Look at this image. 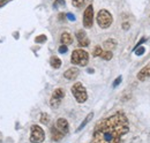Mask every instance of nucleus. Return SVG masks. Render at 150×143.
I'll use <instances>...</instances> for the list:
<instances>
[{
  "label": "nucleus",
  "instance_id": "13",
  "mask_svg": "<svg viewBox=\"0 0 150 143\" xmlns=\"http://www.w3.org/2000/svg\"><path fill=\"white\" fill-rule=\"evenodd\" d=\"M60 42H61L62 45H66V46L67 45H71L73 43V37H72V35L69 33L65 31V33H62L61 36H60Z\"/></svg>",
  "mask_w": 150,
  "mask_h": 143
},
{
  "label": "nucleus",
  "instance_id": "26",
  "mask_svg": "<svg viewBox=\"0 0 150 143\" xmlns=\"http://www.w3.org/2000/svg\"><path fill=\"white\" fill-rule=\"evenodd\" d=\"M146 42H147V37H142V38H141V39H140V40H139V42L136 43V45L134 46V49H133V51H134V50H135L136 47H139V46H141V45H142L143 43H146Z\"/></svg>",
  "mask_w": 150,
  "mask_h": 143
},
{
  "label": "nucleus",
  "instance_id": "29",
  "mask_svg": "<svg viewBox=\"0 0 150 143\" xmlns=\"http://www.w3.org/2000/svg\"><path fill=\"white\" fill-rule=\"evenodd\" d=\"M9 1H12V0H0V8L4 7L5 5H7Z\"/></svg>",
  "mask_w": 150,
  "mask_h": 143
},
{
  "label": "nucleus",
  "instance_id": "31",
  "mask_svg": "<svg viewBox=\"0 0 150 143\" xmlns=\"http://www.w3.org/2000/svg\"><path fill=\"white\" fill-rule=\"evenodd\" d=\"M87 72H88V73H90V74H93V73L95 72V69H94V68H88V69H87Z\"/></svg>",
  "mask_w": 150,
  "mask_h": 143
},
{
  "label": "nucleus",
  "instance_id": "6",
  "mask_svg": "<svg viewBox=\"0 0 150 143\" xmlns=\"http://www.w3.org/2000/svg\"><path fill=\"white\" fill-rule=\"evenodd\" d=\"M64 97H65V90L62 88H57L53 91L51 98H50V106H51V108L56 110V108L60 106L61 101L64 99Z\"/></svg>",
  "mask_w": 150,
  "mask_h": 143
},
{
  "label": "nucleus",
  "instance_id": "1",
  "mask_svg": "<svg viewBox=\"0 0 150 143\" xmlns=\"http://www.w3.org/2000/svg\"><path fill=\"white\" fill-rule=\"evenodd\" d=\"M129 132V120L125 112L117 111L97 122L89 143H121Z\"/></svg>",
  "mask_w": 150,
  "mask_h": 143
},
{
  "label": "nucleus",
  "instance_id": "19",
  "mask_svg": "<svg viewBox=\"0 0 150 143\" xmlns=\"http://www.w3.org/2000/svg\"><path fill=\"white\" fill-rule=\"evenodd\" d=\"M102 52H103V50H102V46L97 45V46H95L94 50H93V55H94L95 58H97V57H100Z\"/></svg>",
  "mask_w": 150,
  "mask_h": 143
},
{
  "label": "nucleus",
  "instance_id": "18",
  "mask_svg": "<svg viewBox=\"0 0 150 143\" xmlns=\"http://www.w3.org/2000/svg\"><path fill=\"white\" fill-rule=\"evenodd\" d=\"M39 121L43 125H49V122H50V115L47 113H42L40 117H39Z\"/></svg>",
  "mask_w": 150,
  "mask_h": 143
},
{
  "label": "nucleus",
  "instance_id": "14",
  "mask_svg": "<svg viewBox=\"0 0 150 143\" xmlns=\"http://www.w3.org/2000/svg\"><path fill=\"white\" fill-rule=\"evenodd\" d=\"M117 45H118V43H117V40H115L114 38H109V39H106V40L103 43V46H104L105 50H108V51L114 50V49L117 47Z\"/></svg>",
  "mask_w": 150,
  "mask_h": 143
},
{
  "label": "nucleus",
  "instance_id": "7",
  "mask_svg": "<svg viewBox=\"0 0 150 143\" xmlns=\"http://www.w3.org/2000/svg\"><path fill=\"white\" fill-rule=\"evenodd\" d=\"M82 22H83V27L84 28H87V29L93 28V25H94V6L93 5H89L84 9Z\"/></svg>",
  "mask_w": 150,
  "mask_h": 143
},
{
  "label": "nucleus",
  "instance_id": "27",
  "mask_svg": "<svg viewBox=\"0 0 150 143\" xmlns=\"http://www.w3.org/2000/svg\"><path fill=\"white\" fill-rule=\"evenodd\" d=\"M66 18H68L69 21H72V22H74L75 20H76V18H75V15L72 14V13H67V14H66Z\"/></svg>",
  "mask_w": 150,
  "mask_h": 143
},
{
  "label": "nucleus",
  "instance_id": "20",
  "mask_svg": "<svg viewBox=\"0 0 150 143\" xmlns=\"http://www.w3.org/2000/svg\"><path fill=\"white\" fill-rule=\"evenodd\" d=\"M144 52H146V47H144V46H139V47H136V49L134 50V53H135V55H137V57L143 55Z\"/></svg>",
  "mask_w": 150,
  "mask_h": 143
},
{
  "label": "nucleus",
  "instance_id": "9",
  "mask_svg": "<svg viewBox=\"0 0 150 143\" xmlns=\"http://www.w3.org/2000/svg\"><path fill=\"white\" fill-rule=\"evenodd\" d=\"M136 79L140 81V82H144L147 81L148 79H150V64L146 65L143 68H141L139 73L136 74Z\"/></svg>",
  "mask_w": 150,
  "mask_h": 143
},
{
  "label": "nucleus",
  "instance_id": "25",
  "mask_svg": "<svg viewBox=\"0 0 150 143\" xmlns=\"http://www.w3.org/2000/svg\"><path fill=\"white\" fill-rule=\"evenodd\" d=\"M65 5V0H56L53 2V8H59L60 6H64Z\"/></svg>",
  "mask_w": 150,
  "mask_h": 143
},
{
  "label": "nucleus",
  "instance_id": "8",
  "mask_svg": "<svg viewBox=\"0 0 150 143\" xmlns=\"http://www.w3.org/2000/svg\"><path fill=\"white\" fill-rule=\"evenodd\" d=\"M75 37H76V39H77L79 46H81V47H87V46H89V44H90V39L88 38L86 30H83V29L77 30L76 34H75Z\"/></svg>",
  "mask_w": 150,
  "mask_h": 143
},
{
  "label": "nucleus",
  "instance_id": "21",
  "mask_svg": "<svg viewBox=\"0 0 150 143\" xmlns=\"http://www.w3.org/2000/svg\"><path fill=\"white\" fill-rule=\"evenodd\" d=\"M46 40H47L46 35H39L35 38V43H37V44H43V43H45Z\"/></svg>",
  "mask_w": 150,
  "mask_h": 143
},
{
  "label": "nucleus",
  "instance_id": "5",
  "mask_svg": "<svg viewBox=\"0 0 150 143\" xmlns=\"http://www.w3.org/2000/svg\"><path fill=\"white\" fill-rule=\"evenodd\" d=\"M45 140V132L38 125H33L30 128V142L42 143Z\"/></svg>",
  "mask_w": 150,
  "mask_h": 143
},
{
  "label": "nucleus",
  "instance_id": "12",
  "mask_svg": "<svg viewBox=\"0 0 150 143\" xmlns=\"http://www.w3.org/2000/svg\"><path fill=\"white\" fill-rule=\"evenodd\" d=\"M79 74H80V71H79L77 67H71V68H68L67 71H65L64 77H65L66 80L73 81V80H75V79L79 76Z\"/></svg>",
  "mask_w": 150,
  "mask_h": 143
},
{
  "label": "nucleus",
  "instance_id": "23",
  "mask_svg": "<svg viewBox=\"0 0 150 143\" xmlns=\"http://www.w3.org/2000/svg\"><path fill=\"white\" fill-rule=\"evenodd\" d=\"M67 51H68V46H66V45H60L59 46V49H58V52L60 54H65V53H67Z\"/></svg>",
  "mask_w": 150,
  "mask_h": 143
},
{
  "label": "nucleus",
  "instance_id": "15",
  "mask_svg": "<svg viewBox=\"0 0 150 143\" xmlns=\"http://www.w3.org/2000/svg\"><path fill=\"white\" fill-rule=\"evenodd\" d=\"M93 118H94V112H90V113H89V114H88V115L84 118V120L81 122V125L77 127V129H76V133L81 132V130H82V129H83L86 126L88 125V124H89V122L93 120Z\"/></svg>",
  "mask_w": 150,
  "mask_h": 143
},
{
  "label": "nucleus",
  "instance_id": "22",
  "mask_svg": "<svg viewBox=\"0 0 150 143\" xmlns=\"http://www.w3.org/2000/svg\"><path fill=\"white\" fill-rule=\"evenodd\" d=\"M72 4H73L74 7L80 8V7H82L84 5V0H72Z\"/></svg>",
  "mask_w": 150,
  "mask_h": 143
},
{
  "label": "nucleus",
  "instance_id": "4",
  "mask_svg": "<svg viewBox=\"0 0 150 143\" xmlns=\"http://www.w3.org/2000/svg\"><path fill=\"white\" fill-rule=\"evenodd\" d=\"M96 21H97V24L99 25V28H102V29H108V28H110L111 24H112L113 16L108 9H100V11L97 13Z\"/></svg>",
  "mask_w": 150,
  "mask_h": 143
},
{
  "label": "nucleus",
  "instance_id": "32",
  "mask_svg": "<svg viewBox=\"0 0 150 143\" xmlns=\"http://www.w3.org/2000/svg\"><path fill=\"white\" fill-rule=\"evenodd\" d=\"M0 143H1V140H0Z\"/></svg>",
  "mask_w": 150,
  "mask_h": 143
},
{
  "label": "nucleus",
  "instance_id": "3",
  "mask_svg": "<svg viewBox=\"0 0 150 143\" xmlns=\"http://www.w3.org/2000/svg\"><path fill=\"white\" fill-rule=\"evenodd\" d=\"M71 91H72V95L74 96L75 101L79 103V104H83L88 101V92H87V89L86 87L81 83V82H76L72 86L71 88Z\"/></svg>",
  "mask_w": 150,
  "mask_h": 143
},
{
  "label": "nucleus",
  "instance_id": "16",
  "mask_svg": "<svg viewBox=\"0 0 150 143\" xmlns=\"http://www.w3.org/2000/svg\"><path fill=\"white\" fill-rule=\"evenodd\" d=\"M50 65H51L52 68L59 69V68L61 67V65H62V61L60 60V58H58V57H56V55H53V57H51V59H50Z\"/></svg>",
  "mask_w": 150,
  "mask_h": 143
},
{
  "label": "nucleus",
  "instance_id": "2",
  "mask_svg": "<svg viewBox=\"0 0 150 143\" xmlns=\"http://www.w3.org/2000/svg\"><path fill=\"white\" fill-rule=\"evenodd\" d=\"M71 62L80 67H86L89 62V53L83 49H76L72 52Z\"/></svg>",
  "mask_w": 150,
  "mask_h": 143
},
{
  "label": "nucleus",
  "instance_id": "30",
  "mask_svg": "<svg viewBox=\"0 0 150 143\" xmlns=\"http://www.w3.org/2000/svg\"><path fill=\"white\" fill-rule=\"evenodd\" d=\"M65 18H66V14H64V13H60V14H59V20H60V21H64Z\"/></svg>",
  "mask_w": 150,
  "mask_h": 143
},
{
  "label": "nucleus",
  "instance_id": "17",
  "mask_svg": "<svg viewBox=\"0 0 150 143\" xmlns=\"http://www.w3.org/2000/svg\"><path fill=\"white\" fill-rule=\"evenodd\" d=\"M100 58L103 59V60H106V61H110L111 59L113 58V53L112 51H108V50H105V51H103L102 54H100Z\"/></svg>",
  "mask_w": 150,
  "mask_h": 143
},
{
  "label": "nucleus",
  "instance_id": "10",
  "mask_svg": "<svg viewBox=\"0 0 150 143\" xmlns=\"http://www.w3.org/2000/svg\"><path fill=\"white\" fill-rule=\"evenodd\" d=\"M56 127L65 135H67L69 133V124L65 118H59L56 122Z\"/></svg>",
  "mask_w": 150,
  "mask_h": 143
},
{
  "label": "nucleus",
  "instance_id": "11",
  "mask_svg": "<svg viewBox=\"0 0 150 143\" xmlns=\"http://www.w3.org/2000/svg\"><path fill=\"white\" fill-rule=\"evenodd\" d=\"M50 133H51V139H52V141H54V142H59V141H61V140L64 139V136H65V134H64V133H61V132H60V130L56 127V125L51 126Z\"/></svg>",
  "mask_w": 150,
  "mask_h": 143
},
{
  "label": "nucleus",
  "instance_id": "28",
  "mask_svg": "<svg viewBox=\"0 0 150 143\" xmlns=\"http://www.w3.org/2000/svg\"><path fill=\"white\" fill-rule=\"evenodd\" d=\"M129 27H131V24H129L128 22H124V23H122V29H124V30H128Z\"/></svg>",
  "mask_w": 150,
  "mask_h": 143
},
{
  "label": "nucleus",
  "instance_id": "24",
  "mask_svg": "<svg viewBox=\"0 0 150 143\" xmlns=\"http://www.w3.org/2000/svg\"><path fill=\"white\" fill-rule=\"evenodd\" d=\"M121 81H122V76H121V75H119V76H118V77H117V79L113 81L112 87H113V88H117V87H118V86L121 83Z\"/></svg>",
  "mask_w": 150,
  "mask_h": 143
}]
</instances>
